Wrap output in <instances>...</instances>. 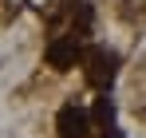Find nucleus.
I'll list each match as a JSON object with an SVG mask.
<instances>
[{"label":"nucleus","instance_id":"nucleus-1","mask_svg":"<svg viewBox=\"0 0 146 138\" xmlns=\"http://www.w3.org/2000/svg\"><path fill=\"white\" fill-rule=\"evenodd\" d=\"M115 71H119V55H115V51L95 47V51L87 55V79H91V87H107V83L115 79Z\"/></svg>","mask_w":146,"mask_h":138},{"label":"nucleus","instance_id":"nucleus-2","mask_svg":"<svg viewBox=\"0 0 146 138\" xmlns=\"http://www.w3.org/2000/svg\"><path fill=\"white\" fill-rule=\"evenodd\" d=\"M55 130H59V138H87L91 134V118L79 107H63L55 115Z\"/></svg>","mask_w":146,"mask_h":138},{"label":"nucleus","instance_id":"nucleus-3","mask_svg":"<svg viewBox=\"0 0 146 138\" xmlns=\"http://www.w3.org/2000/svg\"><path fill=\"white\" fill-rule=\"evenodd\" d=\"M75 55H79V44H75V36L71 40H59V44H51V51H48V63L55 71H67L75 63Z\"/></svg>","mask_w":146,"mask_h":138}]
</instances>
